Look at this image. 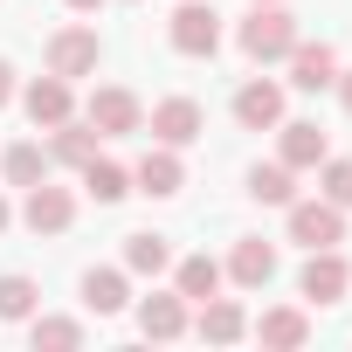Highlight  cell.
Instances as JSON below:
<instances>
[{"mask_svg":"<svg viewBox=\"0 0 352 352\" xmlns=\"http://www.w3.org/2000/svg\"><path fill=\"white\" fill-rule=\"evenodd\" d=\"M297 49V21L283 14V0H263V8L242 21V56L249 63H283Z\"/></svg>","mask_w":352,"mask_h":352,"instance_id":"obj_1","label":"cell"},{"mask_svg":"<svg viewBox=\"0 0 352 352\" xmlns=\"http://www.w3.org/2000/svg\"><path fill=\"white\" fill-rule=\"evenodd\" d=\"M97 63H104L97 28H56V35H49V76L76 83V76H97Z\"/></svg>","mask_w":352,"mask_h":352,"instance_id":"obj_2","label":"cell"},{"mask_svg":"<svg viewBox=\"0 0 352 352\" xmlns=\"http://www.w3.org/2000/svg\"><path fill=\"white\" fill-rule=\"evenodd\" d=\"M83 118L97 124V138H131V131H145V104H138L124 83L90 90V111H83Z\"/></svg>","mask_w":352,"mask_h":352,"instance_id":"obj_3","label":"cell"},{"mask_svg":"<svg viewBox=\"0 0 352 352\" xmlns=\"http://www.w3.org/2000/svg\"><path fill=\"white\" fill-rule=\"evenodd\" d=\"M290 242H304V249H338V242H345V208H331L324 194H318V201H290Z\"/></svg>","mask_w":352,"mask_h":352,"instance_id":"obj_4","label":"cell"},{"mask_svg":"<svg viewBox=\"0 0 352 352\" xmlns=\"http://www.w3.org/2000/svg\"><path fill=\"white\" fill-rule=\"evenodd\" d=\"M166 35H173V49H180V56H214V49H221V14L201 8V0H180L173 21H166Z\"/></svg>","mask_w":352,"mask_h":352,"instance_id":"obj_5","label":"cell"},{"mask_svg":"<svg viewBox=\"0 0 352 352\" xmlns=\"http://www.w3.org/2000/svg\"><path fill=\"white\" fill-rule=\"evenodd\" d=\"M187 187V166H180V145H152L138 166H131V194H152V201H173Z\"/></svg>","mask_w":352,"mask_h":352,"instance_id":"obj_6","label":"cell"},{"mask_svg":"<svg viewBox=\"0 0 352 352\" xmlns=\"http://www.w3.org/2000/svg\"><path fill=\"white\" fill-rule=\"evenodd\" d=\"M297 290H304L311 304H338V297L352 290L345 256H338V249H311V256H304V270H297Z\"/></svg>","mask_w":352,"mask_h":352,"instance_id":"obj_7","label":"cell"},{"mask_svg":"<svg viewBox=\"0 0 352 352\" xmlns=\"http://www.w3.org/2000/svg\"><path fill=\"white\" fill-rule=\"evenodd\" d=\"M21 221H28L35 235H63V228L76 221V194H69V187L35 180V187H28V201H21Z\"/></svg>","mask_w":352,"mask_h":352,"instance_id":"obj_8","label":"cell"},{"mask_svg":"<svg viewBox=\"0 0 352 352\" xmlns=\"http://www.w3.org/2000/svg\"><path fill=\"white\" fill-rule=\"evenodd\" d=\"M201 131H208V118H201L194 97H166V104H152V138H159V145H194Z\"/></svg>","mask_w":352,"mask_h":352,"instance_id":"obj_9","label":"cell"},{"mask_svg":"<svg viewBox=\"0 0 352 352\" xmlns=\"http://www.w3.org/2000/svg\"><path fill=\"white\" fill-rule=\"evenodd\" d=\"M290 83L311 90V97L331 90V83H338V49H331V42H297V49H290Z\"/></svg>","mask_w":352,"mask_h":352,"instance_id":"obj_10","label":"cell"},{"mask_svg":"<svg viewBox=\"0 0 352 352\" xmlns=\"http://www.w3.org/2000/svg\"><path fill=\"white\" fill-rule=\"evenodd\" d=\"M21 111L35 118V131H49V124L76 118V97H69V83H63V76H35V83L21 90Z\"/></svg>","mask_w":352,"mask_h":352,"instance_id":"obj_11","label":"cell"},{"mask_svg":"<svg viewBox=\"0 0 352 352\" xmlns=\"http://www.w3.org/2000/svg\"><path fill=\"white\" fill-rule=\"evenodd\" d=\"M235 124H242V131H276V124H283V90L263 83V76L242 83V90H235Z\"/></svg>","mask_w":352,"mask_h":352,"instance_id":"obj_12","label":"cell"},{"mask_svg":"<svg viewBox=\"0 0 352 352\" xmlns=\"http://www.w3.org/2000/svg\"><path fill=\"white\" fill-rule=\"evenodd\" d=\"M90 159H97V124H90V118H83V124H76V118L49 124V166H76V173H83Z\"/></svg>","mask_w":352,"mask_h":352,"instance_id":"obj_13","label":"cell"},{"mask_svg":"<svg viewBox=\"0 0 352 352\" xmlns=\"http://www.w3.org/2000/svg\"><path fill=\"white\" fill-rule=\"evenodd\" d=\"M276 159H283L290 173L318 166V159H324V131H318L311 118H283V124H276Z\"/></svg>","mask_w":352,"mask_h":352,"instance_id":"obj_14","label":"cell"},{"mask_svg":"<svg viewBox=\"0 0 352 352\" xmlns=\"http://www.w3.org/2000/svg\"><path fill=\"white\" fill-rule=\"evenodd\" d=\"M138 331H145V338H159V345H173V338L187 331V297H180V290H173V297H159V290H152V297L138 304Z\"/></svg>","mask_w":352,"mask_h":352,"instance_id":"obj_15","label":"cell"},{"mask_svg":"<svg viewBox=\"0 0 352 352\" xmlns=\"http://www.w3.org/2000/svg\"><path fill=\"white\" fill-rule=\"evenodd\" d=\"M228 276H235L242 290H263V283L276 276V249H270L263 235H242V242H235V256H228Z\"/></svg>","mask_w":352,"mask_h":352,"instance_id":"obj_16","label":"cell"},{"mask_svg":"<svg viewBox=\"0 0 352 352\" xmlns=\"http://www.w3.org/2000/svg\"><path fill=\"white\" fill-rule=\"evenodd\" d=\"M194 331H201L208 345H235V338L249 331V318H242V304H235V297H221V290H214V297L201 304V318H194Z\"/></svg>","mask_w":352,"mask_h":352,"instance_id":"obj_17","label":"cell"},{"mask_svg":"<svg viewBox=\"0 0 352 352\" xmlns=\"http://www.w3.org/2000/svg\"><path fill=\"white\" fill-rule=\"evenodd\" d=\"M221 276H228V270H221L214 256H187V263H173V290H180L187 304H208V297L221 290Z\"/></svg>","mask_w":352,"mask_h":352,"instance_id":"obj_18","label":"cell"},{"mask_svg":"<svg viewBox=\"0 0 352 352\" xmlns=\"http://www.w3.org/2000/svg\"><path fill=\"white\" fill-rule=\"evenodd\" d=\"M83 304H90L97 318H118V311L131 304V283H124V270H90V276H83Z\"/></svg>","mask_w":352,"mask_h":352,"instance_id":"obj_19","label":"cell"},{"mask_svg":"<svg viewBox=\"0 0 352 352\" xmlns=\"http://www.w3.org/2000/svg\"><path fill=\"white\" fill-rule=\"evenodd\" d=\"M0 173H8V187H35V180H49V145H8L0 152Z\"/></svg>","mask_w":352,"mask_h":352,"instance_id":"obj_20","label":"cell"},{"mask_svg":"<svg viewBox=\"0 0 352 352\" xmlns=\"http://www.w3.org/2000/svg\"><path fill=\"white\" fill-rule=\"evenodd\" d=\"M83 194H90L97 208H111V201L131 194V173H124L118 159H90V166H83Z\"/></svg>","mask_w":352,"mask_h":352,"instance_id":"obj_21","label":"cell"},{"mask_svg":"<svg viewBox=\"0 0 352 352\" xmlns=\"http://www.w3.org/2000/svg\"><path fill=\"white\" fill-rule=\"evenodd\" d=\"M249 194H256L263 208H290V201H297V187H290V166H283V159H270V166H249Z\"/></svg>","mask_w":352,"mask_h":352,"instance_id":"obj_22","label":"cell"},{"mask_svg":"<svg viewBox=\"0 0 352 352\" xmlns=\"http://www.w3.org/2000/svg\"><path fill=\"white\" fill-rule=\"evenodd\" d=\"M124 270H131V276H159V270H173L166 235H124Z\"/></svg>","mask_w":352,"mask_h":352,"instance_id":"obj_23","label":"cell"},{"mask_svg":"<svg viewBox=\"0 0 352 352\" xmlns=\"http://www.w3.org/2000/svg\"><path fill=\"white\" fill-rule=\"evenodd\" d=\"M256 338L290 352V345H304V338H311V324H304V311H263V318H256Z\"/></svg>","mask_w":352,"mask_h":352,"instance_id":"obj_24","label":"cell"},{"mask_svg":"<svg viewBox=\"0 0 352 352\" xmlns=\"http://www.w3.org/2000/svg\"><path fill=\"white\" fill-rule=\"evenodd\" d=\"M35 304H42V290L28 276H0V318H8V324H28Z\"/></svg>","mask_w":352,"mask_h":352,"instance_id":"obj_25","label":"cell"},{"mask_svg":"<svg viewBox=\"0 0 352 352\" xmlns=\"http://www.w3.org/2000/svg\"><path fill=\"white\" fill-rule=\"evenodd\" d=\"M28 338L69 352V345H83V324H76V318H42V311H35V318H28Z\"/></svg>","mask_w":352,"mask_h":352,"instance_id":"obj_26","label":"cell"},{"mask_svg":"<svg viewBox=\"0 0 352 352\" xmlns=\"http://www.w3.org/2000/svg\"><path fill=\"white\" fill-rule=\"evenodd\" d=\"M318 194L331 208H352V159H318Z\"/></svg>","mask_w":352,"mask_h":352,"instance_id":"obj_27","label":"cell"},{"mask_svg":"<svg viewBox=\"0 0 352 352\" xmlns=\"http://www.w3.org/2000/svg\"><path fill=\"white\" fill-rule=\"evenodd\" d=\"M8 104H14V63L0 56V111H8Z\"/></svg>","mask_w":352,"mask_h":352,"instance_id":"obj_28","label":"cell"},{"mask_svg":"<svg viewBox=\"0 0 352 352\" xmlns=\"http://www.w3.org/2000/svg\"><path fill=\"white\" fill-rule=\"evenodd\" d=\"M331 90H338V104L352 111V69H338V83H331Z\"/></svg>","mask_w":352,"mask_h":352,"instance_id":"obj_29","label":"cell"},{"mask_svg":"<svg viewBox=\"0 0 352 352\" xmlns=\"http://www.w3.org/2000/svg\"><path fill=\"white\" fill-rule=\"evenodd\" d=\"M63 8H69V14H97V8H104V0H63Z\"/></svg>","mask_w":352,"mask_h":352,"instance_id":"obj_30","label":"cell"},{"mask_svg":"<svg viewBox=\"0 0 352 352\" xmlns=\"http://www.w3.org/2000/svg\"><path fill=\"white\" fill-rule=\"evenodd\" d=\"M8 221H14V208H8V194H0V235H8Z\"/></svg>","mask_w":352,"mask_h":352,"instance_id":"obj_31","label":"cell"},{"mask_svg":"<svg viewBox=\"0 0 352 352\" xmlns=\"http://www.w3.org/2000/svg\"><path fill=\"white\" fill-rule=\"evenodd\" d=\"M249 8H263V0H249Z\"/></svg>","mask_w":352,"mask_h":352,"instance_id":"obj_32","label":"cell"}]
</instances>
